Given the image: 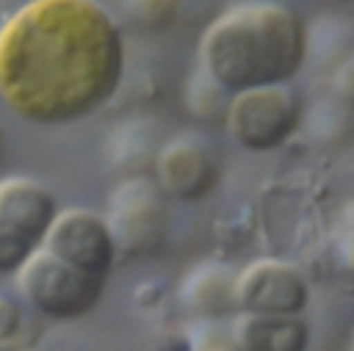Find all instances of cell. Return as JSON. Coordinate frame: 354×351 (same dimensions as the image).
<instances>
[{
    "label": "cell",
    "mask_w": 354,
    "mask_h": 351,
    "mask_svg": "<svg viewBox=\"0 0 354 351\" xmlns=\"http://www.w3.org/2000/svg\"><path fill=\"white\" fill-rule=\"evenodd\" d=\"M55 196L47 185L30 177H6L0 180V218L17 229L25 240L41 249L53 221L58 218Z\"/></svg>",
    "instance_id": "cell-9"
},
{
    "label": "cell",
    "mask_w": 354,
    "mask_h": 351,
    "mask_svg": "<svg viewBox=\"0 0 354 351\" xmlns=\"http://www.w3.org/2000/svg\"><path fill=\"white\" fill-rule=\"evenodd\" d=\"M332 91L337 94L340 102H346V105L354 108V55L346 58L335 69V75H332Z\"/></svg>",
    "instance_id": "cell-13"
},
{
    "label": "cell",
    "mask_w": 354,
    "mask_h": 351,
    "mask_svg": "<svg viewBox=\"0 0 354 351\" xmlns=\"http://www.w3.org/2000/svg\"><path fill=\"white\" fill-rule=\"evenodd\" d=\"M124 77V39L97 0H28L0 25V97L61 127L100 111Z\"/></svg>",
    "instance_id": "cell-1"
},
{
    "label": "cell",
    "mask_w": 354,
    "mask_h": 351,
    "mask_svg": "<svg viewBox=\"0 0 354 351\" xmlns=\"http://www.w3.org/2000/svg\"><path fill=\"white\" fill-rule=\"evenodd\" d=\"M17 287L28 307L50 321H75L88 315L105 290L102 276H91L55 254L39 249L19 268Z\"/></svg>",
    "instance_id": "cell-3"
},
{
    "label": "cell",
    "mask_w": 354,
    "mask_h": 351,
    "mask_svg": "<svg viewBox=\"0 0 354 351\" xmlns=\"http://www.w3.org/2000/svg\"><path fill=\"white\" fill-rule=\"evenodd\" d=\"M304 19L271 0L227 8L199 39L202 72L227 94L288 83L304 66Z\"/></svg>",
    "instance_id": "cell-2"
},
{
    "label": "cell",
    "mask_w": 354,
    "mask_h": 351,
    "mask_svg": "<svg viewBox=\"0 0 354 351\" xmlns=\"http://www.w3.org/2000/svg\"><path fill=\"white\" fill-rule=\"evenodd\" d=\"M19 343H8V345H0V351H17Z\"/></svg>",
    "instance_id": "cell-17"
},
{
    "label": "cell",
    "mask_w": 354,
    "mask_h": 351,
    "mask_svg": "<svg viewBox=\"0 0 354 351\" xmlns=\"http://www.w3.org/2000/svg\"><path fill=\"white\" fill-rule=\"evenodd\" d=\"M22 307L17 298L0 293V345H8V343H17L19 334H22Z\"/></svg>",
    "instance_id": "cell-12"
},
{
    "label": "cell",
    "mask_w": 354,
    "mask_h": 351,
    "mask_svg": "<svg viewBox=\"0 0 354 351\" xmlns=\"http://www.w3.org/2000/svg\"><path fill=\"white\" fill-rule=\"evenodd\" d=\"M3 155H6V138H3V130H0V163H3Z\"/></svg>",
    "instance_id": "cell-16"
},
{
    "label": "cell",
    "mask_w": 354,
    "mask_h": 351,
    "mask_svg": "<svg viewBox=\"0 0 354 351\" xmlns=\"http://www.w3.org/2000/svg\"><path fill=\"white\" fill-rule=\"evenodd\" d=\"M41 249L86 274L102 276V279L111 271L116 252H119L108 221L102 216H97L94 210H83V207L61 210L58 218L53 221Z\"/></svg>",
    "instance_id": "cell-7"
},
{
    "label": "cell",
    "mask_w": 354,
    "mask_h": 351,
    "mask_svg": "<svg viewBox=\"0 0 354 351\" xmlns=\"http://www.w3.org/2000/svg\"><path fill=\"white\" fill-rule=\"evenodd\" d=\"M166 199L158 180L149 177H130L113 191L105 221L124 254L144 257L163 243L169 224Z\"/></svg>",
    "instance_id": "cell-5"
},
{
    "label": "cell",
    "mask_w": 354,
    "mask_h": 351,
    "mask_svg": "<svg viewBox=\"0 0 354 351\" xmlns=\"http://www.w3.org/2000/svg\"><path fill=\"white\" fill-rule=\"evenodd\" d=\"M174 3L177 0H141V8L133 11V17L138 22H152V19H169L174 14Z\"/></svg>",
    "instance_id": "cell-14"
},
{
    "label": "cell",
    "mask_w": 354,
    "mask_h": 351,
    "mask_svg": "<svg viewBox=\"0 0 354 351\" xmlns=\"http://www.w3.org/2000/svg\"><path fill=\"white\" fill-rule=\"evenodd\" d=\"M224 124L241 149H279L301 124V97L288 83L238 91L227 102Z\"/></svg>",
    "instance_id": "cell-4"
},
{
    "label": "cell",
    "mask_w": 354,
    "mask_h": 351,
    "mask_svg": "<svg viewBox=\"0 0 354 351\" xmlns=\"http://www.w3.org/2000/svg\"><path fill=\"white\" fill-rule=\"evenodd\" d=\"M155 171L158 185L166 196L180 202H199L213 193L221 174V163L213 141L199 133H183L160 149Z\"/></svg>",
    "instance_id": "cell-8"
},
{
    "label": "cell",
    "mask_w": 354,
    "mask_h": 351,
    "mask_svg": "<svg viewBox=\"0 0 354 351\" xmlns=\"http://www.w3.org/2000/svg\"><path fill=\"white\" fill-rule=\"evenodd\" d=\"M17 351H39V348H28V345H17Z\"/></svg>",
    "instance_id": "cell-18"
},
{
    "label": "cell",
    "mask_w": 354,
    "mask_h": 351,
    "mask_svg": "<svg viewBox=\"0 0 354 351\" xmlns=\"http://www.w3.org/2000/svg\"><path fill=\"white\" fill-rule=\"evenodd\" d=\"M207 351H241L238 345H213V348H207Z\"/></svg>",
    "instance_id": "cell-15"
},
{
    "label": "cell",
    "mask_w": 354,
    "mask_h": 351,
    "mask_svg": "<svg viewBox=\"0 0 354 351\" xmlns=\"http://www.w3.org/2000/svg\"><path fill=\"white\" fill-rule=\"evenodd\" d=\"M33 252H39V246L25 240L0 218V274H19V268L33 257Z\"/></svg>",
    "instance_id": "cell-11"
},
{
    "label": "cell",
    "mask_w": 354,
    "mask_h": 351,
    "mask_svg": "<svg viewBox=\"0 0 354 351\" xmlns=\"http://www.w3.org/2000/svg\"><path fill=\"white\" fill-rule=\"evenodd\" d=\"M232 298L243 315H301L310 301V285L296 265L266 257L235 276Z\"/></svg>",
    "instance_id": "cell-6"
},
{
    "label": "cell",
    "mask_w": 354,
    "mask_h": 351,
    "mask_svg": "<svg viewBox=\"0 0 354 351\" xmlns=\"http://www.w3.org/2000/svg\"><path fill=\"white\" fill-rule=\"evenodd\" d=\"M235 340L241 351H307L310 326L301 315H241Z\"/></svg>",
    "instance_id": "cell-10"
}]
</instances>
